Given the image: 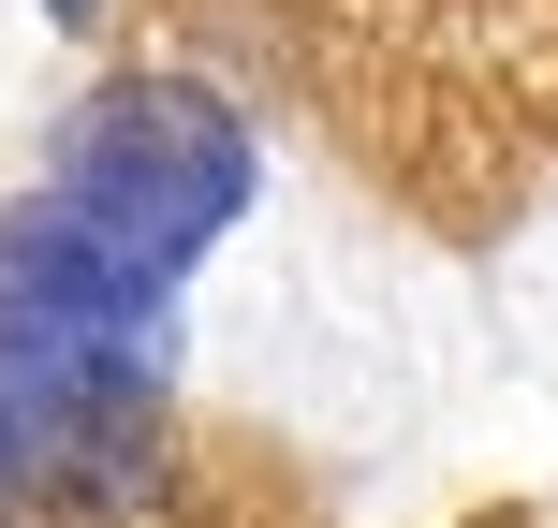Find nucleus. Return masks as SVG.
<instances>
[{
    "label": "nucleus",
    "mask_w": 558,
    "mask_h": 528,
    "mask_svg": "<svg viewBox=\"0 0 558 528\" xmlns=\"http://www.w3.org/2000/svg\"><path fill=\"white\" fill-rule=\"evenodd\" d=\"M45 206H59V221H74L118 279L177 294V265L251 206V147H235V118L206 103V88L147 74V88H104V103H88L74 162L45 176Z\"/></svg>",
    "instance_id": "obj_1"
}]
</instances>
